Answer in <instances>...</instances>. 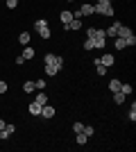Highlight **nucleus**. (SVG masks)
I'll return each instance as SVG.
<instances>
[{
	"label": "nucleus",
	"instance_id": "8",
	"mask_svg": "<svg viewBox=\"0 0 136 152\" xmlns=\"http://www.w3.org/2000/svg\"><path fill=\"white\" fill-rule=\"evenodd\" d=\"M113 61H116V57H113V55H102V57H100V64H102V66H107V68H109V66H113Z\"/></svg>",
	"mask_w": 136,
	"mask_h": 152
},
{
	"label": "nucleus",
	"instance_id": "13",
	"mask_svg": "<svg viewBox=\"0 0 136 152\" xmlns=\"http://www.w3.org/2000/svg\"><path fill=\"white\" fill-rule=\"evenodd\" d=\"M129 34H134V32L129 30V27H125V25H120V30H118V34L116 37H120V39H127Z\"/></svg>",
	"mask_w": 136,
	"mask_h": 152
},
{
	"label": "nucleus",
	"instance_id": "9",
	"mask_svg": "<svg viewBox=\"0 0 136 152\" xmlns=\"http://www.w3.org/2000/svg\"><path fill=\"white\" fill-rule=\"evenodd\" d=\"M45 75H48V77H55V75H59V68L55 66V64H45Z\"/></svg>",
	"mask_w": 136,
	"mask_h": 152
},
{
	"label": "nucleus",
	"instance_id": "11",
	"mask_svg": "<svg viewBox=\"0 0 136 152\" xmlns=\"http://www.w3.org/2000/svg\"><path fill=\"white\" fill-rule=\"evenodd\" d=\"M30 39H32V37H30V32H20V34H18V43L30 45Z\"/></svg>",
	"mask_w": 136,
	"mask_h": 152
},
{
	"label": "nucleus",
	"instance_id": "5",
	"mask_svg": "<svg viewBox=\"0 0 136 152\" xmlns=\"http://www.w3.org/2000/svg\"><path fill=\"white\" fill-rule=\"evenodd\" d=\"M14 132H16V125H5V129H0V141H7Z\"/></svg>",
	"mask_w": 136,
	"mask_h": 152
},
{
	"label": "nucleus",
	"instance_id": "22",
	"mask_svg": "<svg viewBox=\"0 0 136 152\" xmlns=\"http://www.w3.org/2000/svg\"><path fill=\"white\" fill-rule=\"evenodd\" d=\"M23 91H25V93H32V91H36L34 82H25V84H23Z\"/></svg>",
	"mask_w": 136,
	"mask_h": 152
},
{
	"label": "nucleus",
	"instance_id": "7",
	"mask_svg": "<svg viewBox=\"0 0 136 152\" xmlns=\"http://www.w3.org/2000/svg\"><path fill=\"white\" fill-rule=\"evenodd\" d=\"M59 20H61V23H71L73 20V12H68V9H64V12H59Z\"/></svg>",
	"mask_w": 136,
	"mask_h": 152
},
{
	"label": "nucleus",
	"instance_id": "31",
	"mask_svg": "<svg viewBox=\"0 0 136 152\" xmlns=\"http://www.w3.org/2000/svg\"><path fill=\"white\" fill-rule=\"evenodd\" d=\"M97 5H100V7H109L111 0H97Z\"/></svg>",
	"mask_w": 136,
	"mask_h": 152
},
{
	"label": "nucleus",
	"instance_id": "32",
	"mask_svg": "<svg viewBox=\"0 0 136 152\" xmlns=\"http://www.w3.org/2000/svg\"><path fill=\"white\" fill-rule=\"evenodd\" d=\"M16 64H18V66H23V64H25V57H23V55H18V57H16Z\"/></svg>",
	"mask_w": 136,
	"mask_h": 152
},
{
	"label": "nucleus",
	"instance_id": "23",
	"mask_svg": "<svg viewBox=\"0 0 136 152\" xmlns=\"http://www.w3.org/2000/svg\"><path fill=\"white\" fill-rule=\"evenodd\" d=\"M84 50H95V43H93V39H86V41H84Z\"/></svg>",
	"mask_w": 136,
	"mask_h": 152
},
{
	"label": "nucleus",
	"instance_id": "26",
	"mask_svg": "<svg viewBox=\"0 0 136 152\" xmlns=\"http://www.w3.org/2000/svg\"><path fill=\"white\" fill-rule=\"evenodd\" d=\"M129 121L132 123L136 121V104H134V102H132V109H129Z\"/></svg>",
	"mask_w": 136,
	"mask_h": 152
},
{
	"label": "nucleus",
	"instance_id": "4",
	"mask_svg": "<svg viewBox=\"0 0 136 152\" xmlns=\"http://www.w3.org/2000/svg\"><path fill=\"white\" fill-rule=\"evenodd\" d=\"M120 25H123V23L113 20V25L107 27V30H104V34H107V37H111V39H116V34H118V30H120Z\"/></svg>",
	"mask_w": 136,
	"mask_h": 152
},
{
	"label": "nucleus",
	"instance_id": "2",
	"mask_svg": "<svg viewBox=\"0 0 136 152\" xmlns=\"http://www.w3.org/2000/svg\"><path fill=\"white\" fill-rule=\"evenodd\" d=\"M41 118H45V121H50V118H55V107H52L50 102L41 107Z\"/></svg>",
	"mask_w": 136,
	"mask_h": 152
},
{
	"label": "nucleus",
	"instance_id": "27",
	"mask_svg": "<svg viewBox=\"0 0 136 152\" xmlns=\"http://www.w3.org/2000/svg\"><path fill=\"white\" fill-rule=\"evenodd\" d=\"M5 5L9 7V9H16V7H18V0H5Z\"/></svg>",
	"mask_w": 136,
	"mask_h": 152
},
{
	"label": "nucleus",
	"instance_id": "14",
	"mask_svg": "<svg viewBox=\"0 0 136 152\" xmlns=\"http://www.w3.org/2000/svg\"><path fill=\"white\" fill-rule=\"evenodd\" d=\"M34 102H39L41 107H43V104H48V95H45L43 91H39V93H36V98H34Z\"/></svg>",
	"mask_w": 136,
	"mask_h": 152
},
{
	"label": "nucleus",
	"instance_id": "25",
	"mask_svg": "<svg viewBox=\"0 0 136 152\" xmlns=\"http://www.w3.org/2000/svg\"><path fill=\"white\" fill-rule=\"evenodd\" d=\"M82 132H84L86 136H93V134H95V127H91V125H84V129H82Z\"/></svg>",
	"mask_w": 136,
	"mask_h": 152
},
{
	"label": "nucleus",
	"instance_id": "6",
	"mask_svg": "<svg viewBox=\"0 0 136 152\" xmlns=\"http://www.w3.org/2000/svg\"><path fill=\"white\" fill-rule=\"evenodd\" d=\"M27 111H30V114H32V116H41V104H39V102H30V104H27Z\"/></svg>",
	"mask_w": 136,
	"mask_h": 152
},
{
	"label": "nucleus",
	"instance_id": "19",
	"mask_svg": "<svg viewBox=\"0 0 136 152\" xmlns=\"http://www.w3.org/2000/svg\"><path fill=\"white\" fill-rule=\"evenodd\" d=\"M39 34H41V39H50V37H52L50 27H41V30H39Z\"/></svg>",
	"mask_w": 136,
	"mask_h": 152
},
{
	"label": "nucleus",
	"instance_id": "3",
	"mask_svg": "<svg viewBox=\"0 0 136 152\" xmlns=\"http://www.w3.org/2000/svg\"><path fill=\"white\" fill-rule=\"evenodd\" d=\"M64 30H68V32H77V30H82V18H73L71 23H66V25H64Z\"/></svg>",
	"mask_w": 136,
	"mask_h": 152
},
{
	"label": "nucleus",
	"instance_id": "15",
	"mask_svg": "<svg viewBox=\"0 0 136 152\" xmlns=\"http://www.w3.org/2000/svg\"><path fill=\"white\" fill-rule=\"evenodd\" d=\"M79 12H82V16H93V5H82Z\"/></svg>",
	"mask_w": 136,
	"mask_h": 152
},
{
	"label": "nucleus",
	"instance_id": "21",
	"mask_svg": "<svg viewBox=\"0 0 136 152\" xmlns=\"http://www.w3.org/2000/svg\"><path fill=\"white\" fill-rule=\"evenodd\" d=\"M41 27H48V20H45V18H39L36 23H34V30H36V32H39Z\"/></svg>",
	"mask_w": 136,
	"mask_h": 152
},
{
	"label": "nucleus",
	"instance_id": "28",
	"mask_svg": "<svg viewBox=\"0 0 136 152\" xmlns=\"http://www.w3.org/2000/svg\"><path fill=\"white\" fill-rule=\"evenodd\" d=\"M82 129H84V123H75V125H73V132H75V134H77V132H82Z\"/></svg>",
	"mask_w": 136,
	"mask_h": 152
},
{
	"label": "nucleus",
	"instance_id": "34",
	"mask_svg": "<svg viewBox=\"0 0 136 152\" xmlns=\"http://www.w3.org/2000/svg\"><path fill=\"white\" fill-rule=\"evenodd\" d=\"M66 2H75V0H66Z\"/></svg>",
	"mask_w": 136,
	"mask_h": 152
},
{
	"label": "nucleus",
	"instance_id": "29",
	"mask_svg": "<svg viewBox=\"0 0 136 152\" xmlns=\"http://www.w3.org/2000/svg\"><path fill=\"white\" fill-rule=\"evenodd\" d=\"M125 43H127V45H134L136 43V37H134V34H129V37L125 39Z\"/></svg>",
	"mask_w": 136,
	"mask_h": 152
},
{
	"label": "nucleus",
	"instance_id": "17",
	"mask_svg": "<svg viewBox=\"0 0 136 152\" xmlns=\"http://www.w3.org/2000/svg\"><path fill=\"white\" fill-rule=\"evenodd\" d=\"M125 98H127V95H125L123 91H116V93H113V102H116V104H123Z\"/></svg>",
	"mask_w": 136,
	"mask_h": 152
},
{
	"label": "nucleus",
	"instance_id": "16",
	"mask_svg": "<svg viewBox=\"0 0 136 152\" xmlns=\"http://www.w3.org/2000/svg\"><path fill=\"white\" fill-rule=\"evenodd\" d=\"M120 84H123L120 80H111V82H109V91H111V93H116V91H120Z\"/></svg>",
	"mask_w": 136,
	"mask_h": 152
},
{
	"label": "nucleus",
	"instance_id": "20",
	"mask_svg": "<svg viewBox=\"0 0 136 152\" xmlns=\"http://www.w3.org/2000/svg\"><path fill=\"white\" fill-rule=\"evenodd\" d=\"M34 86H36V91H43L45 86H48V82H45L43 77H41V80H36V82H34Z\"/></svg>",
	"mask_w": 136,
	"mask_h": 152
},
{
	"label": "nucleus",
	"instance_id": "1",
	"mask_svg": "<svg viewBox=\"0 0 136 152\" xmlns=\"http://www.w3.org/2000/svg\"><path fill=\"white\" fill-rule=\"evenodd\" d=\"M43 61H45V64H55L59 70L64 68V57H59V55H55V52H48V55L43 57Z\"/></svg>",
	"mask_w": 136,
	"mask_h": 152
},
{
	"label": "nucleus",
	"instance_id": "18",
	"mask_svg": "<svg viewBox=\"0 0 136 152\" xmlns=\"http://www.w3.org/2000/svg\"><path fill=\"white\" fill-rule=\"evenodd\" d=\"M75 136H77V145H86V141H89V136H86L84 132H77Z\"/></svg>",
	"mask_w": 136,
	"mask_h": 152
},
{
	"label": "nucleus",
	"instance_id": "10",
	"mask_svg": "<svg viewBox=\"0 0 136 152\" xmlns=\"http://www.w3.org/2000/svg\"><path fill=\"white\" fill-rule=\"evenodd\" d=\"M34 55H36V52H34V48H32V45H25V50H23V57H25V61L34 59Z\"/></svg>",
	"mask_w": 136,
	"mask_h": 152
},
{
	"label": "nucleus",
	"instance_id": "12",
	"mask_svg": "<svg viewBox=\"0 0 136 152\" xmlns=\"http://www.w3.org/2000/svg\"><path fill=\"white\" fill-rule=\"evenodd\" d=\"M113 48H116V50H125V48H127V43H125V39L116 37V39H113Z\"/></svg>",
	"mask_w": 136,
	"mask_h": 152
},
{
	"label": "nucleus",
	"instance_id": "30",
	"mask_svg": "<svg viewBox=\"0 0 136 152\" xmlns=\"http://www.w3.org/2000/svg\"><path fill=\"white\" fill-rule=\"evenodd\" d=\"M7 91H9V86H7V82H2V80H0V93H7Z\"/></svg>",
	"mask_w": 136,
	"mask_h": 152
},
{
	"label": "nucleus",
	"instance_id": "33",
	"mask_svg": "<svg viewBox=\"0 0 136 152\" xmlns=\"http://www.w3.org/2000/svg\"><path fill=\"white\" fill-rule=\"evenodd\" d=\"M5 125H7V123L2 121V118H0V129H5Z\"/></svg>",
	"mask_w": 136,
	"mask_h": 152
},
{
	"label": "nucleus",
	"instance_id": "24",
	"mask_svg": "<svg viewBox=\"0 0 136 152\" xmlns=\"http://www.w3.org/2000/svg\"><path fill=\"white\" fill-rule=\"evenodd\" d=\"M120 91H123L125 95H132V91H134V89H132V84H120Z\"/></svg>",
	"mask_w": 136,
	"mask_h": 152
}]
</instances>
